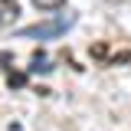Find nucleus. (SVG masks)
<instances>
[{
	"label": "nucleus",
	"instance_id": "423d86ee",
	"mask_svg": "<svg viewBox=\"0 0 131 131\" xmlns=\"http://www.w3.org/2000/svg\"><path fill=\"white\" fill-rule=\"evenodd\" d=\"M0 66H3V69H10V52H0Z\"/></svg>",
	"mask_w": 131,
	"mask_h": 131
},
{
	"label": "nucleus",
	"instance_id": "20e7f679",
	"mask_svg": "<svg viewBox=\"0 0 131 131\" xmlns=\"http://www.w3.org/2000/svg\"><path fill=\"white\" fill-rule=\"evenodd\" d=\"M7 85H10V89H23V85H26V75H23V72H7Z\"/></svg>",
	"mask_w": 131,
	"mask_h": 131
},
{
	"label": "nucleus",
	"instance_id": "f03ea898",
	"mask_svg": "<svg viewBox=\"0 0 131 131\" xmlns=\"http://www.w3.org/2000/svg\"><path fill=\"white\" fill-rule=\"evenodd\" d=\"M20 16V3L16 0H0V30L13 26V20Z\"/></svg>",
	"mask_w": 131,
	"mask_h": 131
},
{
	"label": "nucleus",
	"instance_id": "f257e3e1",
	"mask_svg": "<svg viewBox=\"0 0 131 131\" xmlns=\"http://www.w3.org/2000/svg\"><path fill=\"white\" fill-rule=\"evenodd\" d=\"M72 23H75V16H72V13H62V16H56L52 23H36V26H26V30H23V36H39V39H46V36H59V33H66Z\"/></svg>",
	"mask_w": 131,
	"mask_h": 131
},
{
	"label": "nucleus",
	"instance_id": "7ed1b4c3",
	"mask_svg": "<svg viewBox=\"0 0 131 131\" xmlns=\"http://www.w3.org/2000/svg\"><path fill=\"white\" fill-rule=\"evenodd\" d=\"M52 66H49V56L46 52H33V66H30V72H49Z\"/></svg>",
	"mask_w": 131,
	"mask_h": 131
},
{
	"label": "nucleus",
	"instance_id": "39448f33",
	"mask_svg": "<svg viewBox=\"0 0 131 131\" xmlns=\"http://www.w3.org/2000/svg\"><path fill=\"white\" fill-rule=\"evenodd\" d=\"M62 3H66V0H33V7H36V10H59Z\"/></svg>",
	"mask_w": 131,
	"mask_h": 131
}]
</instances>
